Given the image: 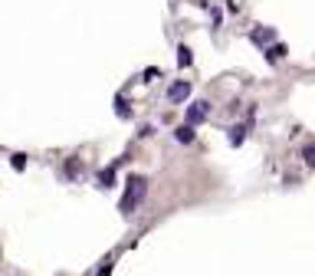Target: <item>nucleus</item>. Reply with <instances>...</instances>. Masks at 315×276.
Instances as JSON below:
<instances>
[{"label":"nucleus","mask_w":315,"mask_h":276,"mask_svg":"<svg viewBox=\"0 0 315 276\" xmlns=\"http://www.w3.org/2000/svg\"><path fill=\"white\" fill-rule=\"evenodd\" d=\"M145 191H148V181H145L142 174H132L125 181V194H122V201H118V211L125 214V217H132L135 207L145 201Z\"/></svg>","instance_id":"1"},{"label":"nucleus","mask_w":315,"mask_h":276,"mask_svg":"<svg viewBox=\"0 0 315 276\" xmlns=\"http://www.w3.org/2000/svg\"><path fill=\"white\" fill-rule=\"evenodd\" d=\"M187 95H190V82H184V79H181V82H174V86L167 89V99H171V102H184Z\"/></svg>","instance_id":"2"},{"label":"nucleus","mask_w":315,"mask_h":276,"mask_svg":"<svg viewBox=\"0 0 315 276\" xmlns=\"http://www.w3.org/2000/svg\"><path fill=\"white\" fill-rule=\"evenodd\" d=\"M207 118V102H197L187 109V125H194V122H204Z\"/></svg>","instance_id":"3"},{"label":"nucleus","mask_w":315,"mask_h":276,"mask_svg":"<svg viewBox=\"0 0 315 276\" xmlns=\"http://www.w3.org/2000/svg\"><path fill=\"white\" fill-rule=\"evenodd\" d=\"M99 184H102V188H112V184H115V168H105V171L99 174Z\"/></svg>","instance_id":"4"},{"label":"nucleus","mask_w":315,"mask_h":276,"mask_svg":"<svg viewBox=\"0 0 315 276\" xmlns=\"http://www.w3.org/2000/svg\"><path fill=\"white\" fill-rule=\"evenodd\" d=\"M302 158H306L309 168H315V145H306V148H302Z\"/></svg>","instance_id":"5"},{"label":"nucleus","mask_w":315,"mask_h":276,"mask_svg":"<svg viewBox=\"0 0 315 276\" xmlns=\"http://www.w3.org/2000/svg\"><path fill=\"white\" fill-rule=\"evenodd\" d=\"M266 56H269V59H273V63H276V59H283V56H286V46H283V43H276V46L269 49Z\"/></svg>","instance_id":"6"},{"label":"nucleus","mask_w":315,"mask_h":276,"mask_svg":"<svg viewBox=\"0 0 315 276\" xmlns=\"http://www.w3.org/2000/svg\"><path fill=\"white\" fill-rule=\"evenodd\" d=\"M273 39V30H253V43H266Z\"/></svg>","instance_id":"7"},{"label":"nucleus","mask_w":315,"mask_h":276,"mask_svg":"<svg viewBox=\"0 0 315 276\" xmlns=\"http://www.w3.org/2000/svg\"><path fill=\"white\" fill-rule=\"evenodd\" d=\"M177 63H181V66H190V49H187V46H177Z\"/></svg>","instance_id":"8"},{"label":"nucleus","mask_w":315,"mask_h":276,"mask_svg":"<svg viewBox=\"0 0 315 276\" xmlns=\"http://www.w3.org/2000/svg\"><path fill=\"white\" fill-rule=\"evenodd\" d=\"M190 138H194L190 125H181V128H177V142H190Z\"/></svg>","instance_id":"9"},{"label":"nucleus","mask_w":315,"mask_h":276,"mask_svg":"<svg viewBox=\"0 0 315 276\" xmlns=\"http://www.w3.org/2000/svg\"><path fill=\"white\" fill-rule=\"evenodd\" d=\"M115 112H118V115H125V118H128V105H125V99H115Z\"/></svg>","instance_id":"10"},{"label":"nucleus","mask_w":315,"mask_h":276,"mask_svg":"<svg viewBox=\"0 0 315 276\" xmlns=\"http://www.w3.org/2000/svg\"><path fill=\"white\" fill-rule=\"evenodd\" d=\"M10 161H13V168H23V165H26V155H13Z\"/></svg>","instance_id":"11"},{"label":"nucleus","mask_w":315,"mask_h":276,"mask_svg":"<svg viewBox=\"0 0 315 276\" xmlns=\"http://www.w3.org/2000/svg\"><path fill=\"white\" fill-rule=\"evenodd\" d=\"M109 273H112V263H105V267L99 270V276H109Z\"/></svg>","instance_id":"12"}]
</instances>
